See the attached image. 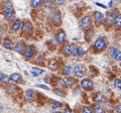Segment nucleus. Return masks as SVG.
Here are the masks:
<instances>
[{
  "mask_svg": "<svg viewBox=\"0 0 121 113\" xmlns=\"http://www.w3.org/2000/svg\"><path fill=\"white\" fill-rule=\"evenodd\" d=\"M20 26H21V21L20 19H16L14 22H13V24H12V29L13 30H18V29L20 28Z\"/></svg>",
  "mask_w": 121,
  "mask_h": 113,
  "instance_id": "4be33fe9",
  "label": "nucleus"
},
{
  "mask_svg": "<svg viewBox=\"0 0 121 113\" xmlns=\"http://www.w3.org/2000/svg\"><path fill=\"white\" fill-rule=\"evenodd\" d=\"M106 99V97L103 95L102 93H98L97 95L95 96V100L97 101L98 103H101V102H103V101Z\"/></svg>",
  "mask_w": 121,
  "mask_h": 113,
  "instance_id": "b1692460",
  "label": "nucleus"
},
{
  "mask_svg": "<svg viewBox=\"0 0 121 113\" xmlns=\"http://www.w3.org/2000/svg\"><path fill=\"white\" fill-rule=\"evenodd\" d=\"M52 113H60V112H52Z\"/></svg>",
  "mask_w": 121,
  "mask_h": 113,
  "instance_id": "ea45409f",
  "label": "nucleus"
},
{
  "mask_svg": "<svg viewBox=\"0 0 121 113\" xmlns=\"http://www.w3.org/2000/svg\"><path fill=\"white\" fill-rule=\"evenodd\" d=\"M33 92H32V90H26V92H25V95H24V98H25V100L26 101H32L33 99Z\"/></svg>",
  "mask_w": 121,
  "mask_h": 113,
  "instance_id": "dca6fc26",
  "label": "nucleus"
},
{
  "mask_svg": "<svg viewBox=\"0 0 121 113\" xmlns=\"http://www.w3.org/2000/svg\"><path fill=\"white\" fill-rule=\"evenodd\" d=\"M117 15L114 13V12H110L108 14V17H107V24H112L115 22V19H116Z\"/></svg>",
  "mask_w": 121,
  "mask_h": 113,
  "instance_id": "2eb2a0df",
  "label": "nucleus"
},
{
  "mask_svg": "<svg viewBox=\"0 0 121 113\" xmlns=\"http://www.w3.org/2000/svg\"><path fill=\"white\" fill-rule=\"evenodd\" d=\"M94 17H95V20L98 23H101V22H103L105 20L104 14H102L99 11H95V12H94Z\"/></svg>",
  "mask_w": 121,
  "mask_h": 113,
  "instance_id": "f8f14e48",
  "label": "nucleus"
},
{
  "mask_svg": "<svg viewBox=\"0 0 121 113\" xmlns=\"http://www.w3.org/2000/svg\"><path fill=\"white\" fill-rule=\"evenodd\" d=\"M56 40L59 41V43H64V41H66V39H67V35H66V33H65V31H60L58 35H56Z\"/></svg>",
  "mask_w": 121,
  "mask_h": 113,
  "instance_id": "ddd939ff",
  "label": "nucleus"
},
{
  "mask_svg": "<svg viewBox=\"0 0 121 113\" xmlns=\"http://www.w3.org/2000/svg\"><path fill=\"white\" fill-rule=\"evenodd\" d=\"M21 80H22V77L18 73H13L8 77V83H18Z\"/></svg>",
  "mask_w": 121,
  "mask_h": 113,
  "instance_id": "423d86ee",
  "label": "nucleus"
},
{
  "mask_svg": "<svg viewBox=\"0 0 121 113\" xmlns=\"http://www.w3.org/2000/svg\"><path fill=\"white\" fill-rule=\"evenodd\" d=\"M97 5H98V6L103 7V8H106V6H105V5H103V4H100V3H97Z\"/></svg>",
  "mask_w": 121,
  "mask_h": 113,
  "instance_id": "4c0bfd02",
  "label": "nucleus"
},
{
  "mask_svg": "<svg viewBox=\"0 0 121 113\" xmlns=\"http://www.w3.org/2000/svg\"><path fill=\"white\" fill-rule=\"evenodd\" d=\"M112 4H113V2L111 1V2H109V6H112Z\"/></svg>",
  "mask_w": 121,
  "mask_h": 113,
  "instance_id": "58836bf2",
  "label": "nucleus"
},
{
  "mask_svg": "<svg viewBox=\"0 0 121 113\" xmlns=\"http://www.w3.org/2000/svg\"><path fill=\"white\" fill-rule=\"evenodd\" d=\"M60 106H62V103H60V102H58V101H55V102L52 103V109H58V108H60Z\"/></svg>",
  "mask_w": 121,
  "mask_h": 113,
  "instance_id": "c85d7f7f",
  "label": "nucleus"
},
{
  "mask_svg": "<svg viewBox=\"0 0 121 113\" xmlns=\"http://www.w3.org/2000/svg\"><path fill=\"white\" fill-rule=\"evenodd\" d=\"M35 48H33V47H30L29 48H27V50L25 51L23 56H24L25 60H28V59H30V58H32V56H35Z\"/></svg>",
  "mask_w": 121,
  "mask_h": 113,
  "instance_id": "1a4fd4ad",
  "label": "nucleus"
},
{
  "mask_svg": "<svg viewBox=\"0 0 121 113\" xmlns=\"http://www.w3.org/2000/svg\"><path fill=\"white\" fill-rule=\"evenodd\" d=\"M4 16L7 19H11V18H13V16H14V9L9 2H7L6 6L4 7Z\"/></svg>",
  "mask_w": 121,
  "mask_h": 113,
  "instance_id": "f03ea898",
  "label": "nucleus"
},
{
  "mask_svg": "<svg viewBox=\"0 0 121 113\" xmlns=\"http://www.w3.org/2000/svg\"><path fill=\"white\" fill-rule=\"evenodd\" d=\"M113 107H112V103L111 102H107L106 103V109H107V110H111Z\"/></svg>",
  "mask_w": 121,
  "mask_h": 113,
  "instance_id": "2f4dec72",
  "label": "nucleus"
},
{
  "mask_svg": "<svg viewBox=\"0 0 121 113\" xmlns=\"http://www.w3.org/2000/svg\"><path fill=\"white\" fill-rule=\"evenodd\" d=\"M14 51L18 52V54H23V52H25V46H24V43H16V46L14 47Z\"/></svg>",
  "mask_w": 121,
  "mask_h": 113,
  "instance_id": "9d476101",
  "label": "nucleus"
},
{
  "mask_svg": "<svg viewBox=\"0 0 121 113\" xmlns=\"http://www.w3.org/2000/svg\"><path fill=\"white\" fill-rule=\"evenodd\" d=\"M0 75H1V82H3L4 81V73H1Z\"/></svg>",
  "mask_w": 121,
  "mask_h": 113,
  "instance_id": "e433bc0d",
  "label": "nucleus"
},
{
  "mask_svg": "<svg viewBox=\"0 0 121 113\" xmlns=\"http://www.w3.org/2000/svg\"><path fill=\"white\" fill-rule=\"evenodd\" d=\"M64 113H73V111H72L69 107H67L65 110H64Z\"/></svg>",
  "mask_w": 121,
  "mask_h": 113,
  "instance_id": "f704fd0d",
  "label": "nucleus"
},
{
  "mask_svg": "<svg viewBox=\"0 0 121 113\" xmlns=\"http://www.w3.org/2000/svg\"><path fill=\"white\" fill-rule=\"evenodd\" d=\"M41 4H43V1H41V0H32L31 1V6L33 8H37V7L41 6Z\"/></svg>",
  "mask_w": 121,
  "mask_h": 113,
  "instance_id": "393cba45",
  "label": "nucleus"
},
{
  "mask_svg": "<svg viewBox=\"0 0 121 113\" xmlns=\"http://www.w3.org/2000/svg\"><path fill=\"white\" fill-rule=\"evenodd\" d=\"M114 87L117 88V89H121V80H120V79H115Z\"/></svg>",
  "mask_w": 121,
  "mask_h": 113,
  "instance_id": "bb28decb",
  "label": "nucleus"
},
{
  "mask_svg": "<svg viewBox=\"0 0 121 113\" xmlns=\"http://www.w3.org/2000/svg\"><path fill=\"white\" fill-rule=\"evenodd\" d=\"M81 87L85 90H92L94 88V83L89 79H84L81 82Z\"/></svg>",
  "mask_w": 121,
  "mask_h": 113,
  "instance_id": "39448f33",
  "label": "nucleus"
},
{
  "mask_svg": "<svg viewBox=\"0 0 121 113\" xmlns=\"http://www.w3.org/2000/svg\"><path fill=\"white\" fill-rule=\"evenodd\" d=\"M45 8H48V10H51L52 9V3L51 2H45Z\"/></svg>",
  "mask_w": 121,
  "mask_h": 113,
  "instance_id": "473e14b6",
  "label": "nucleus"
},
{
  "mask_svg": "<svg viewBox=\"0 0 121 113\" xmlns=\"http://www.w3.org/2000/svg\"><path fill=\"white\" fill-rule=\"evenodd\" d=\"M73 72H74V74L76 75V76L79 77V78L84 77V75H85V71L83 70V68L81 67V65H76L74 67Z\"/></svg>",
  "mask_w": 121,
  "mask_h": 113,
  "instance_id": "0eeeda50",
  "label": "nucleus"
},
{
  "mask_svg": "<svg viewBox=\"0 0 121 113\" xmlns=\"http://www.w3.org/2000/svg\"><path fill=\"white\" fill-rule=\"evenodd\" d=\"M95 113H105L104 106L101 103H97L95 105Z\"/></svg>",
  "mask_w": 121,
  "mask_h": 113,
  "instance_id": "a211bd4d",
  "label": "nucleus"
},
{
  "mask_svg": "<svg viewBox=\"0 0 121 113\" xmlns=\"http://www.w3.org/2000/svg\"><path fill=\"white\" fill-rule=\"evenodd\" d=\"M52 19L56 23H60L62 21V15H60V12H54V14L52 15Z\"/></svg>",
  "mask_w": 121,
  "mask_h": 113,
  "instance_id": "4468645a",
  "label": "nucleus"
},
{
  "mask_svg": "<svg viewBox=\"0 0 121 113\" xmlns=\"http://www.w3.org/2000/svg\"><path fill=\"white\" fill-rule=\"evenodd\" d=\"M56 3L58 5H60V4H64V1H63V0H56Z\"/></svg>",
  "mask_w": 121,
  "mask_h": 113,
  "instance_id": "c9c22d12",
  "label": "nucleus"
},
{
  "mask_svg": "<svg viewBox=\"0 0 121 113\" xmlns=\"http://www.w3.org/2000/svg\"><path fill=\"white\" fill-rule=\"evenodd\" d=\"M114 112L115 113H121V103L117 104L116 106L114 107Z\"/></svg>",
  "mask_w": 121,
  "mask_h": 113,
  "instance_id": "7c9ffc66",
  "label": "nucleus"
},
{
  "mask_svg": "<svg viewBox=\"0 0 121 113\" xmlns=\"http://www.w3.org/2000/svg\"><path fill=\"white\" fill-rule=\"evenodd\" d=\"M108 54L113 56L116 61H120L121 62V51L118 50L116 48H108Z\"/></svg>",
  "mask_w": 121,
  "mask_h": 113,
  "instance_id": "7ed1b4c3",
  "label": "nucleus"
},
{
  "mask_svg": "<svg viewBox=\"0 0 121 113\" xmlns=\"http://www.w3.org/2000/svg\"><path fill=\"white\" fill-rule=\"evenodd\" d=\"M76 51H77V48L72 43H68L67 46H65V48H64V52L68 56H75Z\"/></svg>",
  "mask_w": 121,
  "mask_h": 113,
  "instance_id": "20e7f679",
  "label": "nucleus"
},
{
  "mask_svg": "<svg viewBox=\"0 0 121 113\" xmlns=\"http://www.w3.org/2000/svg\"><path fill=\"white\" fill-rule=\"evenodd\" d=\"M3 48H5L6 50H12L13 44L9 39H5L4 41H3Z\"/></svg>",
  "mask_w": 121,
  "mask_h": 113,
  "instance_id": "aec40b11",
  "label": "nucleus"
},
{
  "mask_svg": "<svg viewBox=\"0 0 121 113\" xmlns=\"http://www.w3.org/2000/svg\"><path fill=\"white\" fill-rule=\"evenodd\" d=\"M91 24H92V22H91V19H90L89 16H84L82 18L81 25H82L83 28H89L91 26Z\"/></svg>",
  "mask_w": 121,
  "mask_h": 113,
  "instance_id": "6e6552de",
  "label": "nucleus"
},
{
  "mask_svg": "<svg viewBox=\"0 0 121 113\" xmlns=\"http://www.w3.org/2000/svg\"><path fill=\"white\" fill-rule=\"evenodd\" d=\"M86 52H87V47H85V44H82V46L77 48V51H76V55L75 56H84L86 54Z\"/></svg>",
  "mask_w": 121,
  "mask_h": 113,
  "instance_id": "9b49d317",
  "label": "nucleus"
},
{
  "mask_svg": "<svg viewBox=\"0 0 121 113\" xmlns=\"http://www.w3.org/2000/svg\"><path fill=\"white\" fill-rule=\"evenodd\" d=\"M73 70H74V69L72 68V66L67 65V66H65V68L63 69V74H64V75H66V76H68V75H70V74H71V72H72Z\"/></svg>",
  "mask_w": 121,
  "mask_h": 113,
  "instance_id": "412c9836",
  "label": "nucleus"
},
{
  "mask_svg": "<svg viewBox=\"0 0 121 113\" xmlns=\"http://www.w3.org/2000/svg\"><path fill=\"white\" fill-rule=\"evenodd\" d=\"M65 83H66L67 87H72V86L75 84V80L73 78H71V77H67L66 80H65Z\"/></svg>",
  "mask_w": 121,
  "mask_h": 113,
  "instance_id": "5701e85b",
  "label": "nucleus"
},
{
  "mask_svg": "<svg viewBox=\"0 0 121 113\" xmlns=\"http://www.w3.org/2000/svg\"><path fill=\"white\" fill-rule=\"evenodd\" d=\"M120 67H121V64H120Z\"/></svg>",
  "mask_w": 121,
  "mask_h": 113,
  "instance_id": "a19ab883",
  "label": "nucleus"
},
{
  "mask_svg": "<svg viewBox=\"0 0 121 113\" xmlns=\"http://www.w3.org/2000/svg\"><path fill=\"white\" fill-rule=\"evenodd\" d=\"M43 73V69H40V68H32L31 69V74L33 76H39Z\"/></svg>",
  "mask_w": 121,
  "mask_h": 113,
  "instance_id": "6ab92c4d",
  "label": "nucleus"
},
{
  "mask_svg": "<svg viewBox=\"0 0 121 113\" xmlns=\"http://www.w3.org/2000/svg\"><path fill=\"white\" fill-rule=\"evenodd\" d=\"M36 87H39V88H43V89H45V90H50V88H48V86H45V85H36Z\"/></svg>",
  "mask_w": 121,
  "mask_h": 113,
  "instance_id": "72a5a7b5",
  "label": "nucleus"
},
{
  "mask_svg": "<svg viewBox=\"0 0 121 113\" xmlns=\"http://www.w3.org/2000/svg\"><path fill=\"white\" fill-rule=\"evenodd\" d=\"M22 30H23L24 33H29L31 31V23L30 22H25L22 26Z\"/></svg>",
  "mask_w": 121,
  "mask_h": 113,
  "instance_id": "f3484780",
  "label": "nucleus"
},
{
  "mask_svg": "<svg viewBox=\"0 0 121 113\" xmlns=\"http://www.w3.org/2000/svg\"><path fill=\"white\" fill-rule=\"evenodd\" d=\"M55 93L56 94V95L60 96V97H65L66 96V93L63 92L62 90H60V89H55Z\"/></svg>",
  "mask_w": 121,
  "mask_h": 113,
  "instance_id": "cd10ccee",
  "label": "nucleus"
},
{
  "mask_svg": "<svg viewBox=\"0 0 121 113\" xmlns=\"http://www.w3.org/2000/svg\"><path fill=\"white\" fill-rule=\"evenodd\" d=\"M93 47L95 48V50L98 52L104 51L106 48H107V39L105 37H98V39L95 40Z\"/></svg>",
  "mask_w": 121,
  "mask_h": 113,
  "instance_id": "f257e3e1",
  "label": "nucleus"
},
{
  "mask_svg": "<svg viewBox=\"0 0 121 113\" xmlns=\"http://www.w3.org/2000/svg\"><path fill=\"white\" fill-rule=\"evenodd\" d=\"M82 113H93V111L88 106H84L82 108Z\"/></svg>",
  "mask_w": 121,
  "mask_h": 113,
  "instance_id": "c756f323",
  "label": "nucleus"
},
{
  "mask_svg": "<svg viewBox=\"0 0 121 113\" xmlns=\"http://www.w3.org/2000/svg\"><path fill=\"white\" fill-rule=\"evenodd\" d=\"M114 24L117 28H119L121 27V15H117L116 17V19H115V22H114Z\"/></svg>",
  "mask_w": 121,
  "mask_h": 113,
  "instance_id": "a878e982",
  "label": "nucleus"
}]
</instances>
